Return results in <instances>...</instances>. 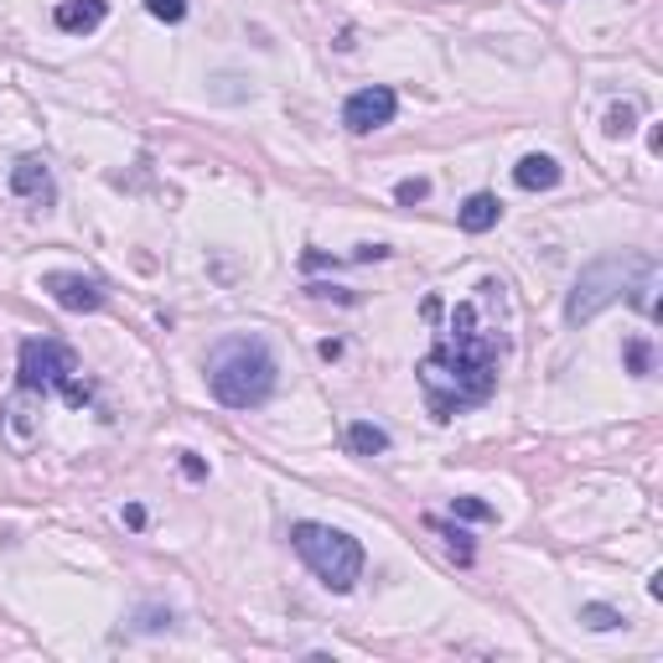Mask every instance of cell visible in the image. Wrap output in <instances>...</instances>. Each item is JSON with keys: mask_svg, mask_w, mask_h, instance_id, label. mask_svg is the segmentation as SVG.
I'll return each mask as SVG.
<instances>
[{"mask_svg": "<svg viewBox=\"0 0 663 663\" xmlns=\"http://www.w3.org/2000/svg\"><path fill=\"white\" fill-rule=\"evenodd\" d=\"M503 332L482 327V311L472 301H461L451 311V327L441 332V342L420 357V389L436 420H451L461 409L488 405L498 389V363H503Z\"/></svg>", "mask_w": 663, "mask_h": 663, "instance_id": "1", "label": "cell"}, {"mask_svg": "<svg viewBox=\"0 0 663 663\" xmlns=\"http://www.w3.org/2000/svg\"><path fill=\"white\" fill-rule=\"evenodd\" d=\"M275 384H280V363L275 347L259 332H234V338L213 342L207 353V389L228 409H259L270 405Z\"/></svg>", "mask_w": 663, "mask_h": 663, "instance_id": "2", "label": "cell"}, {"mask_svg": "<svg viewBox=\"0 0 663 663\" xmlns=\"http://www.w3.org/2000/svg\"><path fill=\"white\" fill-rule=\"evenodd\" d=\"M648 270H659L648 255H607V259H596V265H586V270L576 275L570 301H565V322L580 327V322H591V317H601L612 301L632 296Z\"/></svg>", "mask_w": 663, "mask_h": 663, "instance_id": "3", "label": "cell"}, {"mask_svg": "<svg viewBox=\"0 0 663 663\" xmlns=\"http://www.w3.org/2000/svg\"><path fill=\"white\" fill-rule=\"evenodd\" d=\"M290 545H296V555L311 565V576L322 580L327 591H353L357 576H363V545H357L353 534H342V528L332 524H296L290 528Z\"/></svg>", "mask_w": 663, "mask_h": 663, "instance_id": "4", "label": "cell"}, {"mask_svg": "<svg viewBox=\"0 0 663 663\" xmlns=\"http://www.w3.org/2000/svg\"><path fill=\"white\" fill-rule=\"evenodd\" d=\"M17 374L26 394H63L68 405H88L84 368H78V353H73L68 342H52V338L21 342Z\"/></svg>", "mask_w": 663, "mask_h": 663, "instance_id": "5", "label": "cell"}, {"mask_svg": "<svg viewBox=\"0 0 663 663\" xmlns=\"http://www.w3.org/2000/svg\"><path fill=\"white\" fill-rule=\"evenodd\" d=\"M394 109H399V94H394V88H384V84L357 88L353 99L342 104V125H347L353 136H374V130H384L394 119Z\"/></svg>", "mask_w": 663, "mask_h": 663, "instance_id": "6", "label": "cell"}, {"mask_svg": "<svg viewBox=\"0 0 663 663\" xmlns=\"http://www.w3.org/2000/svg\"><path fill=\"white\" fill-rule=\"evenodd\" d=\"M42 290L63 311H99L104 307V286L94 275H78V270H47L42 275Z\"/></svg>", "mask_w": 663, "mask_h": 663, "instance_id": "7", "label": "cell"}, {"mask_svg": "<svg viewBox=\"0 0 663 663\" xmlns=\"http://www.w3.org/2000/svg\"><path fill=\"white\" fill-rule=\"evenodd\" d=\"M11 192L17 197H36V203H52V171L42 156H21L11 167Z\"/></svg>", "mask_w": 663, "mask_h": 663, "instance_id": "8", "label": "cell"}, {"mask_svg": "<svg viewBox=\"0 0 663 663\" xmlns=\"http://www.w3.org/2000/svg\"><path fill=\"white\" fill-rule=\"evenodd\" d=\"M109 17V0H57V26L63 32H99Z\"/></svg>", "mask_w": 663, "mask_h": 663, "instance_id": "9", "label": "cell"}, {"mask_svg": "<svg viewBox=\"0 0 663 663\" xmlns=\"http://www.w3.org/2000/svg\"><path fill=\"white\" fill-rule=\"evenodd\" d=\"M513 182H518L524 192L560 188V161H555V156H545V151H534V156H524V161L513 167Z\"/></svg>", "mask_w": 663, "mask_h": 663, "instance_id": "10", "label": "cell"}, {"mask_svg": "<svg viewBox=\"0 0 663 663\" xmlns=\"http://www.w3.org/2000/svg\"><path fill=\"white\" fill-rule=\"evenodd\" d=\"M498 218H503V203H498L493 192H472V197L461 203V213H457V223L467 228V234H488Z\"/></svg>", "mask_w": 663, "mask_h": 663, "instance_id": "11", "label": "cell"}, {"mask_svg": "<svg viewBox=\"0 0 663 663\" xmlns=\"http://www.w3.org/2000/svg\"><path fill=\"white\" fill-rule=\"evenodd\" d=\"M347 451H353V457H384V451H389V430L357 420V426H347Z\"/></svg>", "mask_w": 663, "mask_h": 663, "instance_id": "12", "label": "cell"}, {"mask_svg": "<svg viewBox=\"0 0 663 663\" xmlns=\"http://www.w3.org/2000/svg\"><path fill=\"white\" fill-rule=\"evenodd\" d=\"M580 622L591 632H612V628H622V612L617 607H601V601H591V607H580Z\"/></svg>", "mask_w": 663, "mask_h": 663, "instance_id": "13", "label": "cell"}, {"mask_svg": "<svg viewBox=\"0 0 663 663\" xmlns=\"http://www.w3.org/2000/svg\"><path fill=\"white\" fill-rule=\"evenodd\" d=\"M632 119H638V109H632V104H612V109H607V136H612V140L632 136Z\"/></svg>", "mask_w": 663, "mask_h": 663, "instance_id": "14", "label": "cell"}, {"mask_svg": "<svg viewBox=\"0 0 663 663\" xmlns=\"http://www.w3.org/2000/svg\"><path fill=\"white\" fill-rule=\"evenodd\" d=\"M451 513H457V518H472V524H488V518H493V509H488L482 498H451Z\"/></svg>", "mask_w": 663, "mask_h": 663, "instance_id": "15", "label": "cell"}, {"mask_svg": "<svg viewBox=\"0 0 663 663\" xmlns=\"http://www.w3.org/2000/svg\"><path fill=\"white\" fill-rule=\"evenodd\" d=\"M394 197H399V203H426V197H430V182H426V177H405V182L394 188Z\"/></svg>", "mask_w": 663, "mask_h": 663, "instance_id": "16", "label": "cell"}, {"mask_svg": "<svg viewBox=\"0 0 663 663\" xmlns=\"http://www.w3.org/2000/svg\"><path fill=\"white\" fill-rule=\"evenodd\" d=\"M146 11H151L156 21H182L188 17V0H146Z\"/></svg>", "mask_w": 663, "mask_h": 663, "instance_id": "17", "label": "cell"}, {"mask_svg": "<svg viewBox=\"0 0 663 663\" xmlns=\"http://www.w3.org/2000/svg\"><path fill=\"white\" fill-rule=\"evenodd\" d=\"M436 528H441V534H446V545H451V555H457L461 565L472 560V539H467V534H461V528H451V524H436Z\"/></svg>", "mask_w": 663, "mask_h": 663, "instance_id": "18", "label": "cell"}, {"mask_svg": "<svg viewBox=\"0 0 663 663\" xmlns=\"http://www.w3.org/2000/svg\"><path fill=\"white\" fill-rule=\"evenodd\" d=\"M628 363H632V374H638V378L653 374V353H648V342H632V347H628Z\"/></svg>", "mask_w": 663, "mask_h": 663, "instance_id": "19", "label": "cell"}]
</instances>
